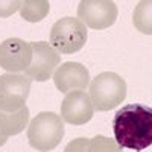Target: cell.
I'll return each instance as SVG.
<instances>
[{
  "instance_id": "cell-1",
  "label": "cell",
  "mask_w": 152,
  "mask_h": 152,
  "mask_svg": "<svg viewBox=\"0 0 152 152\" xmlns=\"http://www.w3.org/2000/svg\"><path fill=\"white\" fill-rule=\"evenodd\" d=\"M114 140L123 149L143 151L152 145V108L129 104L120 108L113 120Z\"/></svg>"
},
{
  "instance_id": "cell-2",
  "label": "cell",
  "mask_w": 152,
  "mask_h": 152,
  "mask_svg": "<svg viewBox=\"0 0 152 152\" xmlns=\"http://www.w3.org/2000/svg\"><path fill=\"white\" fill-rule=\"evenodd\" d=\"M64 137V120L52 111H43L31 120L28 142L37 151H52Z\"/></svg>"
},
{
  "instance_id": "cell-3",
  "label": "cell",
  "mask_w": 152,
  "mask_h": 152,
  "mask_svg": "<svg viewBox=\"0 0 152 152\" xmlns=\"http://www.w3.org/2000/svg\"><path fill=\"white\" fill-rule=\"evenodd\" d=\"M88 94L91 97L94 110L110 111L119 107L126 97V82L120 75L104 72L90 81Z\"/></svg>"
},
{
  "instance_id": "cell-4",
  "label": "cell",
  "mask_w": 152,
  "mask_h": 152,
  "mask_svg": "<svg viewBox=\"0 0 152 152\" xmlns=\"http://www.w3.org/2000/svg\"><path fill=\"white\" fill-rule=\"evenodd\" d=\"M87 38V26L76 17H64L58 20L50 31V44L64 55L79 52L85 46Z\"/></svg>"
},
{
  "instance_id": "cell-5",
  "label": "cell",
  "mask_w": 152,
  "mask_h": 152,
  "mask_svg": "<svg viewBox=\"0 0 152 152\" xmlns=\"http://www.w3.org/2000/svg\"><path fill=\"white\" fill-rule=\"evenodd\" d=\"M117 5L113 0H81L78 18L90 29H107L117 20Z\"/></svg>"
},
{
  "instance_id": "cell-6",
  "label": "cell",
  "mask_w": 152,
  "mask_h": 152,
  "mask_svg": "<svg viewBox=\"0 0 152 152\" xmlns=\"http://www.w3.org/2000/svg\"><path fill=\"white\" fill-rule=\"evenodd\" d=\"M31 81L28 75L21 73L0 75V108L14 111L23 107L31 93Z\"/></svg>"
},
{
  "instance_id": "cell-7",
  "label": "cell",
  "mask_w": 152,
  "mask_h": 152,
  "mask_svg": "<svg viewBox=\"0 0 152 152\" xmlns=\"http://www.w3.org/2000/svg\"><path fill=\"white\" fill-rule=\"evenodd\" d=\"M32 46V61L29 67L24 70V75H28L31 79L38 82H46L52 78L53 72L59 66V52L46 41H34Z\"/></svg>"
},
{
  "instance_id": "cell-8",
  "label": "cell",
  "mask_w": 152,
  "mask_h": 152,
  "mask_svg": "<svg viewBox=\"0 0 152 152\" xmlns=\"http://www.w3.org/2000/svg\"><path fill=\"white\" fill-rule=\"evenodd\" d=\"M32 61V46L21 38H8L0 44V67L11 73L24 72Z\"/></svg>"
},
{
  "instance_id": "cell-9",
  "label": "cell",
  "mask_w": 152,
  "mask_h": 152,
  "mask_svg": "<svg viewBox=\"0 0 152 152\" xmlns=\"http://www.w3.org/2000/svg\"><path fill=\"white\" fill-rule=\"evenodd\" d=\"M94 107L91 97L84 90H73L66 93L61 102V117L70 125H84L93 119Z\"/></svg>"
},
{
  "instance_id": "cell-10",
  "label": "cell",
  "mask_w": 152,
  "mask_h": 152,
  "mask_svg": "<svg viewBox=\"0 0 152 152\" xmlns=\"http://www.w3.org/2000/svg\"><path fill=\"white\" fill-rule=\"evenodd\" d=\"M53 82L64 94L73 90H85L90 85V73L81 62L69 61L56 67L53 72Z\"/></svg>"
},
{
  "instance_id": "cell-11",
  "label": "cell",
  "mask_w": 152,
  "mask_h": 152,
  "mask_svg": "<svg viewBox=\"0 0 152 152\" xmlns=\"http://www.w3.org/2000/svg\"><path fill=\"white\" fill-rule=\"evenodd\" d=\"M67 152H119L122 148L116 140L104 135H96L91 138H75L66 146Z\"/></svg>"
},
{
  "instance_id": "cell-12",
  "label": "cell",
  "mask_w": 152,
  "mask_h": 152,
  "mask_svg": "<svg viewBox=\"0 0 152 152\" xmlns=\"http://www.w3.org/2000/svg\"><path fill=\"white\" fill-rule=\"evenodd\" d=\"M29 122V110L26 105L20 107L14 111H6L0 108V134L11 137L17 135L28 126Z\"/></svg>"
},
{
  "instance_id": "cell-13",
  "label": "cell",
  "mask_w": 152,
  "mask_h": 152,
  "mask_svg": "<svg viewBox=\"0 0 152 152\" xmlns=\"http://www.w3.org/2000/svg\"><path fill=\"white\" fill-rule=\"evenodd\" d=\"M20 15L29 23H38L47 17L50 11L49 0H21Z\"/></svg>"
},
{
  "instance_id": "cell-14",
  "label": "cell",
  "mask_w": 152,
  "mask_h": 152,
  "mask_svg": "<svg viewBox=\"0 0 152 152\" xmlns=\"http://www.w3.org/2000/svg\"><path fill=\"white\" fill-rule=\"evenodd\" d=\"M134 28L145 35H152V0H140L132 12Z\"/></svg>"
},
{
  "instance_id": "cell-15",
  "label": "cell",
  "mask_w": 152,
  "mask_h": 152,
  "mask_svg": "<svg viewBox=\"0 0 152 152\" xmlns=\"http://www.w3.org/2000/svg\"><path fill=\"white\" fill-rule=\"evenodd\" d=\"M21 0H0V17L6 18L20 9Z\"/></svg>"
},
{
  "instance_id": "cell-16",
  "label": "cell",
  "mask_w": 152,
  "mask_h": 152,
  "mask_svg": "<svg viewBox=\"0 0 152 152\" xmlns=\"http://www.w3.org/2000/svg\"><path fill=\"white\" fill-rule=\"evenodd\" d=\"M8 138H9V137H6V135H2V134H0V148H2V146L8 142Z\"/></svg>"
}]
</instances>
